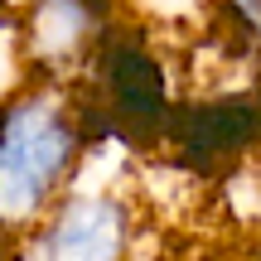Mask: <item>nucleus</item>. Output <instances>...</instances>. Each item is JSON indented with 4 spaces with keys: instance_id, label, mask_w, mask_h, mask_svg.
<instances>
[{
    "instance_id": "nucleus-2",
    "label": "nucleus",
    "mask_w": 261,
    "mask_h": 261,
    "mask_svg": "<svg viewBox=\"0 0 261 261\" xmlns=\"http://www.w3.org/2000/svg\"><path fill=\"white\" fill-rule=\"evenodd\" d=\"M92 140L116 136L130 150H150L165 140V126L174 116V77H169L165 54L155 48L145 24L116 15L102 34L92 63L77 77Z\"/></svg>"
},
{
    "instance_id": "nucleus-6",
    "label": "nucleus",
    "mask_w": 261,
    "mask_h": 261,
    "mask_svg": "<svg viewBox=\"0 0 261 261\" xmlns=\"http://www.w3.org/2000/svg\"><path fill=\"white\" fill-rule=\"evenodd\" d=\"M213 5L223 10V19L232 29V39L242 44V54L261 68V0H213Z\"/></svg>"
},
{
    "instance_id": "nucleus-3",
    "label": "nucleus",
    "mask_w": 261,
    "mask_h": 261,
    "mask_svg": "<svg viewBox=\"0 0 261 261\" xmlns=\"http://www.w3.org/2000/svg\"><path fill=\"white\" fill-rule=\"evenodd\" d=\"M136 237H140V213L130 194L73 184L19 237L15 252L44 261H116L136 252Z\"/></svg>"
},
{
    "instance_id": "nucleus-1",
    "label": "nucleus",
    "mask_w": 261,
    "mask_h": 261,
    "mask_svg": "<svg viewBox=\"0 0 261 261\" xmlns=\"http://www.w3.org/2000/svg\"><path fill=\"white\" fill-rule=\"evenodd\" d=\"M92 150L77 83H29L0 97V252H15L19 237L77 184Z\"/></svg>"
},
{
    "instance_id": "nucleus-4",
    "label": "nucleus",
    "mask_w": 261,
    "mask_h": 261,
    "mask_svg": "<svg viewBox=\"0 0 261 261\" xmlns=\"http://www.w3.org/2000/svg\"><path fill=\"white\" fill-rule=\"evenodd\" d=\"M160 145L194 174H223L261 150V83L174 102Z\"/></svg>"
},
{
    "instance_id": "nucleus-5",
    "label": "nucleus",
    "mask_w": 261,
    "mask_h": 261,
    "mask_svg": "<svg viewBox=\"0 0 261 261\" xmlns=\"http://www.w3.org/2000/svg\"><path fill=\"white\" fill-rule=\"evenodd\" d=\"M121 0H15V39L29 77L77 83Z\"/></svg>"
},
{
    "instance_id": "nucleus-7",
    "label": "nucleus",
    "mask_w": 261,
    "mask_h": 261,
    "mask_svg": "<svg viewBox=\"0 0 261 261\" xmlns=\"http://www.w3.org/2000/svg\"><path fill=\"white\" fill-rule=\"evenodd\" d=\"M0 5H15V0H0Z\"/></svg>"
}]
</instances>
